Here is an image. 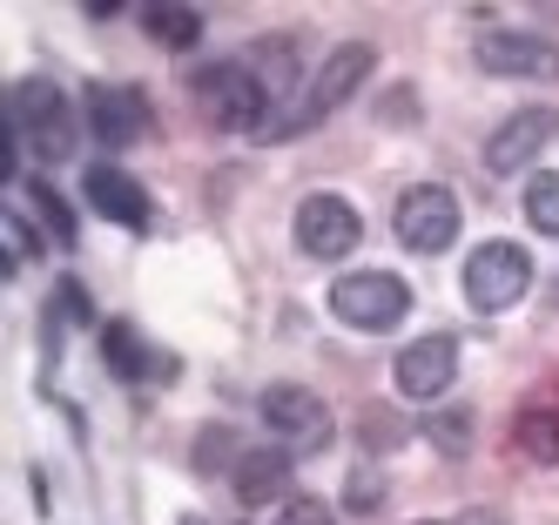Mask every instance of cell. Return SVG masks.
<instances>
[{
	"label": "cell",
	"mask_w": 559,
	"mask_h": 525,
	"mask_svg": "<svg viewBox=\"0 0 559 525\" xmlns=\"http://www.w3.org/2000/svg\"><path fill=\"white\" fill-rule=\"evenodd\" d=\"M371 68H378V48H371V40H344V48H331L324 68L310 74L304 102H297L290 115H276V121H270V135H304V129H317V121H324L331 108H344L357 88H365Z\"/></svg>",
	"instance_id": "1"
},
{
	"label": "cell",
	"mask_w": 559,
	"mask_h": 525,
	"mask_svg": "<svg viewBox=\"0 0 559 525\" xmlns=\"http://www.w3.org/2000/svg\"><path fill=\"white\" fill-rule=\"evenodd\" d=\"M8 121H14V142H21V148H34L41 162H68V155H74V108H68V95L55 88L48 74L14 81V95H8Z\"/></svg>",
	"instance_id": "2"
},
{
	"label": "cell",
	"mask_w": 559,
	"mask_h": 525,
	"mask_svg": "<svg viewBox=\"0 0 559 525\" xmlns=\"http://www.w3.org/2000/svg\"><path fill=\"white\" fill-rule=\"evenodd\" d=\"M195 88V108H203L216 129H229V135H243V129H263L270 121V81L257 74V68H243V61H216V68H203L189 81Z\"/></svg>",
	"instance_id": "3"
},
{
	"label": "cell",
	"mask_w": 559,
	"mask_h": 525,
	"mask_svg": "<svg viewBox=\"0 0 559 525\" xmlns=\"http://www.w3.org/2000/svg\"><path fill=\"white\" fill-rule=\"evenodd\" d=\"M331 310H337V323H350V331L384 337V331H397V323L412 317V283L391 276V270H350V276L331 283Z\"/></svg>",
	"instance_id": "4"
},
{
	"label": "cell",
	"mask_w": 559,
	"mask_h": 525,
	"mask_svg": "<svg viewBox=\"0 0 559 525\" xmlns=\"http://www.w3.org/2000/svg\"><path fill=\"white\" fill-rule=\"evenodd\" d=\"M526 290H533V256L519 250V242L492 236V242H478V250L465 256V303H472L478 317L512 310Z\"/></svg>",
	"instance_id": "5"
},
{
	"label": "cell",
	"mask_w": 559,
	"mask_h": 525,
	"mask_svg": "<svg viewBox=\"0 0 559 525\" xmlns=\"http://www.w3.org/2000/svg\"><path fill=\"white\" fill-rule=\"evenodd\" d=\"M391 223H397V242H405V250L438 256V250H452V242H459L465 210H459V195L445 182H412L405 195H397V216Z\"/></svg>",
	"instance_id": "6"
},
{
	"label": "cell",
	"mask_w": 559,
	"mask_h": 525,
	"mask_svg": "<svg viewBox=\"0 0 559 525\" xmlns=\"http://www.w3.org/2000/svg\"><path fill=\"white\" fill-rule=\"evenodd\" d=\"M357 236H365V223H357V210H350L344 195L317 189V195H304V202H297V250H304V256L337 263V256H350V250H357Z\"/></svg>",
	"instance_id": "7"
},
{
	"label": "cell",
	"mask_w": 559,
	"mask_h": 525,
	"mask_svg": "<svg viewBox=\"0 0 559 525\" xmlns=\"http://www.w3.org/2000/svg\"><path fill=\"white\" fill-rule=\"evenodd\" d=\"M472 61L486 74H506V81H559V48L546 34H519V27H492L472 40Z\"/></svg>",
	"instance_id": "8"
},
{
	"label": "cell",
	"mask_w": 559,
	"mask_h": 525,
	"mask_svg": "<svg viewBox=\"0 0 559 525\" xmlns=\"http://www.w3.org/2000/svg\"><path fill=\"white\" fill-rule=\"evenodd\" d=\"M263 425L290 444V452H317V444H331V404L317 397V391H304V384H270L263 391Z\"/></svg>",
	"instance_id": "9"
},
{
	"label": "cell",
	"mask_w": 559,
	"mask_h": 525,
	"mask_svg": "<svg viewBox=\"0 0 559 525\" xmlns=\"http://www.w3.org/2000/svg\"><path fill=\"white\" fill-rule=\"evenodd\" d=\"M552 135H559V115H552L546 102H533V108L506 115L499 129L486 135V169H492V176H519V169H533L539 148H546Z\"/></svg>",
	"instance_id": "10"
},
{
	"label": "cell",
	"mask_w": 559,
	"mask_h": 525,
	"mask_svg": "<svg viewBox=\"0 0 559 525\" xmlns=\"http://www.w3.org/2000/svg\"><path fill=\"white\" fill-rule=\"evenodd\" d=\"M452 378H459V337L431 331V337H418V344L397 350V391H405V397L431 404V397L452 391Z\"/></svg>",
	"instance_id": "11"
},
{
	"label": "cell",
	"mask_w": 559,
	"mask_h": 525,
	"mask_svg": "<svg viewBox=\"0 0 559 525\" xmlns=\"http://www.w3.org/2000/svg\"><path fill=\"white\" fill-rule=\"evenodd\" d=\"M148 95L142 88H129V81H115V88H108V81H95V88H88V129H95V142L102 148H129L135 135H148Z\"/></svg>",
	"instance_id": "12"
},
{
	"label": "cell",
	"mask_w": 559,
	"mask_h": 525,
	"mask_svg": "<svg viewBox=\"0 0 559 525\" xmlns=\"http://www.w3.org/2000/svg\"><path fill=\"white\" fill-rule=\"evenodd\" d=\"M102 357H108V371L122 378V384H142V378H148V384H176V371H182L169 350L142 344L135 323H108V331H102Z\"/></svg>",
	"instance_id": "13"
},
{
	"label": "cell",
	"mask_w": 559,
	"mask_h": 525,
	"mask_svg": "<svg viewBox=\"0 0 559 525\" xmlns=\"http://www.w3.org/2000/svg\"><path fill=\"white\" fill-rule=\"evenodd\" d=\"M82 195L95 202V216L108 223H122V229H148V189L129 176V169H115V162H95V169L82 176Z\"/></svg>",
	"instance_id": "14"
},
{
	"label": "cell",
	"mask_w": 559,
	"mask_h": 525,
	"mask_svg": "<svg viewBox=\"0 0 559 525\" xmlns=\"http://www.w3.org/2000/svg\"><path fill=\"white\" fill-rule=\"evenodd\" d=\"M290 472H297V452L290 444H263V452H243L236 458V499L243 505H270V499H284V485H290Z\"/></svg>",
	"instance_id": "15"
},
{
	"label": "cell",
	"mask_w": 559,
	"mask_h": 525,
	"mask_svg": "<svg viewBox=\"0 0 559 525\" xmlns=\"http://www.w3.org/2000/svg\"><path fill=\"white\" fill-rule=\"evenodd\" d=\"M512 438H519V452H526V458L559 465V411H546V404H526V411L512 418Z\"/></svg>",
	"instance_id": "16"
},
{
	"label": "cell",
	"mask_w": 559,
	"mask_h": 525,
	"mask_svg": "<svg viewBox=\"0 0 559 525\" xmlns=\"http://www.w3.org/2000/svg\"><path fill=\"white\" fill-rule=\"evenodd\" d=\"M142 27H148V40H163L169 55H182V48L203 40V14H195V8H148Z\"/></svg>",
	"instance_id": "17"
},
{
	"label": "cell",
	"mask_w": 559,
	"mask_h": 525,
	"mask_svg": "<svg viewBox=\"0 0 559 525\" xmlns=\"http://www.w3.org/2000/svg\"><path fill=\"white\" fill-rule=\"evenodd\" d=\"M526 223L539 236H559V169H539L526 182Z\"/></svg>",
	"instance_id": "18"
},
{
	"label": "cell",
	"mask_w": 559,
	"mask_h": 525,
	"mask_svg": "<svg viewBox=\"0 0 559 525\" xmlns=\"http://www.w3.org/2000/svg\"><path fill=\"white\" fill-rule=\"evenodd\" d=\"M27 202L41 210V223H48V236L61 242V250H74V210L55 195V182H27Z\"/></svg>",
	"instance_id": "19"
},
{
	"label": "cell",
	"mask_w": 559,
	"mask_h": 525,
	"mask_svg": "<svg viewBox=\"0 0 559 525\" xmlns=\"http://www.w3.org/2000/svg\"><path fill=\"white\" fill-rule=\"evenodd\" d=\"M425 431H431V444H445V452H465V444H472V411H445V418H431Z\"/></svg>",
	"instance_id": "20"
},
{
	"label": "cell",
	"mask_w": 559,
	"mask_h": 525,
	"mask_svg": "<svg viewBox=\"0 0 559 525\" xmlns=\"http://www.w3.org/2000/svg\"><path fill=\"white\" fill-rule=\"evenodd\" d=\"M0 229H8V242H14V263H34V256H41V236L27 229V216H21V210L0 216Z\"/></svg>",
	"instance_id": "21"
},
{
	"label": "cell",
	"mask_w": 559,
	"mask_h": 525,
	"mask_svg": "<svg viewBox=\"0 0 559 525\" xmlns=\"http://www.w3.org/2000/svg\"><path fill=\"white\" fill-rule=\"evenodd\" d=\"M55 310H61V323H95V303H88V290H82L74 276L55 290Z\"/></svg>",
	"instance_id": "22"
},
{
	"label": "cell",
	"mask_w": 559,
	"mask_h": 525,
	"mask_svg": "<svg viewBox=\"0 0 559 525\" xmlns=\"http://www.w3.org/2000/svg\"><path fill=\"white\" fill-rule=\"evenodd\" d=\"M276 525H337V512H331L324 499H290Z\"/></svg>",
	"instance_id": "23"
},
{
	"label": "cell",
	"mask_w": 559,
	"mask_h": 525,
	"mask_svg": "<svg viewBox=\"0 0 559 525\" xmlns=\"http://www.w3.org/2000/svg\"><path fill=\"white\" fill-rule=\"evenodd\" d=\"M229 452H236V438H229V431H203V444H195V472H210V478H216V465H223Z\"/></svg>",
	"instance_id": "24"
},
{
	"label": "cell",
	"mask_w": 559,
	"mask_h": 525,
	"mask_svg": "<svg viewBox=\"0 0 559 525\" xmlns=\"http://www.w3.org/2000/svg\"><path fill=\"white\" fill-rule=\"evenodd\" d=\"M378 499H384V478H371V472H357V478H350V505H357V512H371Z\"/></svg>",
	"instance_id": "25"
},
{
	"label": "cell",
	"mask_w": 559,
	"mask_h": 525,
	"mask_svg": "<svg viewBox=\"0 0 559 525\" xmlns=\"http://www.w3.org/2000/svg\"><path fill=\"white\" fill-rule=\"evenodd\" d=\"M412 115H418L412 88H391V102H384V121H412Z\"/></svg>",
	"instance_id": "26"
},
{
	"label": "cell",
	"mask_w": 559,
	"mask_h": 525,
	"mask_svg": "<svg viewBox=\"0 0 559 525\" xmlns=\"http://www.w3.org/2000/svg\"><path fill=\"white\" fill-rule=\"evenodd\" d=\"M459 525H499V518H492V512H465Z\"/></svg>",
	"instance_id": "27"
},
{
	"label": "cell",
	"mask_w": 559,
	"mask_h": 525,
	"mask_svg": "<svg viewBox=\"0 0 559 525\" xmlns=\"http://www.w3.org/2000/svg\"><path fill=\"white\" fill-rule=\"evenodd\" d=\"M552 303H559V290H552Z\"/></svg>",
	"instance_id": "28"
}]
</instances>
